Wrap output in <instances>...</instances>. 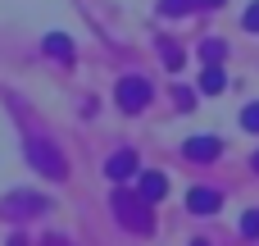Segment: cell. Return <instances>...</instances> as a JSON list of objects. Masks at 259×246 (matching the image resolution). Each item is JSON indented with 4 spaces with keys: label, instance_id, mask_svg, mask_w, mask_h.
Returning <instances> with one entry per match:
<instances>
[{
    "label": "cell",
    "instance_id": "1",
    "mask_svg": "<svg viewBox=\"0 0 259 246\" xmlns=\"http://www.w3.org/2000/svg\"><path fill=\"white\" fill-rule=\"evenodd\" d=\"M109 205H114V215H118V224H123L127 233H155L150 201H146L141 192H127V187H118V192L109 196Z\"/></svg>",
    "mask_w": 259,
    "mask_h": 246
},
{
    "label": "cell",
    "instance_id": "2",
    "mask_svg": "<svg viewBox=\"0 0 259 246\" xmlns=\"http://www.w3.org/2000/svg\"><path fill=\"white\" fill-rule=\"evenodd\" d=\"M23 151H27V160H32V169H36V173H46V178H64V173H68L64 155H59L46 137H27V142H23Z\"/></svg>",
    "mask_w": 259,
    "mask_h": 246
},
{
    "label": "cell",
    "instance_id": "3",
    "mask_svg": "<svg viewBox=\"0 0 259 246\" xmlns=\"http://www.w3.org/2000/svg\"><path fill=\"white\" fill-rule=\"evenodd\" d=\"M146 100H150V82H146V78H123V82H118V105H123L127 114L146 110Z\"/></svg>",
    "mask_w": 259,
    "mask_h": 246
},
{
    "label": "cell",
    "instance_id": "4",
    "mask_svg": "<svg viewBox=\"0 0 259 246\" xmlns=\"http://www.w3.org/2000/svg\"><path fill=\"white\" fill-rule=\"evenodd\" d=\"M182 155H187L191 164H209V160L223 155V142H219V137H191V142L182 146Z\"/></svg>",
    "mask_w": 259,
    "mask_h": 246
},
{
    "label": "cell",
    "instance_id": "5",
    "mask_svg": "<svg viewBox=\"0 0 259 246\" xmlns=\"http://www.w3.org/2000/svg\"><path fill=\"white\" fill-rule=\"evenodd\" d=\"M187 210H191V215H219V210H223V196H219L214 187H191V192H187Z\"/></svg>",
    "mask_w": 259,
    "mask_h": 246
},
{
    "label": "cell",
    "instance_id": "6",
    "mask_svg": "<svg viewBox=\"0 0 259 246\" xmlns=\"http://www.w3.org/2000/svg\"><path fill=\"white\" fill-rule=\"evenodd\" d=\"M41 210H46V201H41L36 192H14V196L0 205V215H9V219H14V215H41Z\"/></svg>",
    "mask_w": 259,
    "mask_h": 246
},
{
    "label": "cell",
    "instance_id": "7",
    "mask_svg": "<svg viewBox=\"0 0 259 246\" xmlns=\"http://www.w3.org/2000/svg\"><path fill=\"white\" fill-rule=\"evenodd\" d=\"M105 173H109L114 183L132 178V173H137V151H114V155H109V164H105Z\"/></svg>",
    "mask_w": 259,
    "mask_h": 246
},
{
    "label": "cell",
    "instance_id": "8",
    "mask_svg": "<svg viewBox=\"0 0 259 246\" xmlns=\"http://www.w3.org/2000/svg\"><path fill=\"white\" fill-rule=\"evenodd\" d=\"M137 192H141V196L155 205V201L168 192V183H164V173H141V178H137Z\"/></svg>",
    "mask_w": 259,
    "mask_h": 246
},
{
    "label": "cell",
    "instance_id": "9",
    "mask_svg": "<svg viewBox=\"0 0 259 246\" xmlns=\"http://www.w3.org/2000/svg\"><path fill=\"white\" fill-rule=\"evenodd\" d=\"M200 91H205V96H219V91H223V73H219V68H205V78H200Z\"/></svg>",
    "mask_w": 259,
    "mask_h": 246
},
{
    "label": "cell",
    "instance_id": "10",
    "mask_svg": "<svg viewBox=\"0 0 259 246\" xmlns=\"http://www.w3.org/2000/svg\"><path fill=\"white\" fill-rule=\"evenodd\" d=\"M241 237H259V210H246L241 215Z\"/></svg>",
    "mask_w": 259,
    "mask_h": 246
},
{
    "label": "cell",
    "instance_id": "11",
    "mask_svg": "<svg viewBox=\"0 0 259 246\" xmlns=\"http://www.w3.org/2000/svg\"><path fill=\"white\" fill-rule=\"evenodd\" d=\"M241 123H246L250 132H259V105H246V110H241Z\"/></svg>",
    "mask_w": 259,
    "mask_h": 246
},
{
    "label": "cell",
    "instance_id": "12",
    "mask_svg": "<svg viewBox=\"0 0 259 246\" xmlns=\"http://www.w3.org/2000/svg\"><path fill=\"white\" fill-rule=\"evenodd\" d=\"M46 46H50V55H59V59H68V41H64V37H50Z\"/></svg>",
    "mask_w": 259,
    "mask_h": 246
},
{
    "label": "cell",
    "instance_id": "13",
    "mask_svg": "<svg viewBox=\"0 0 259 246\" xmlns=\"http://www.w3.org/2000/svg\"><path fill=\"white\" fill-rule=\"evenodd\" d=\"M200 50H205V64H209V59H219V55H223V46H219V41H205V46H200Z\"/></svg>",
    "mask_w": 259,
    "mask_h": 246
},
{
    "label": "cell",
    "instance_id": "14",
    "mask_svg": "<svg viewBox=\"0 0 259 246\" xmlns=\"http://www.w3.org/2000/svg\"><path fill=\"white\" fill-rule=\"evenodd\" d=\"M246 23H250V27H259V5L250 9V18H246Z\"/></svg>",
    "mask_w": 259,
    "mask_h": 246
},
{
    "label": "cell",
    "instance_id": "15",
    "mask_svg": "<svg viewBox=\"0 0 259 246\" xmlns=\"http://www.w3.org/2000/svg\"><path fill=\"white\" fill-rule=\"evenodd\" d=\"M9 246H27V242H23V233H18V237H14V242H9Z\"/></svg>",
    "mask_w": 259,
    "mask_h": 246
},
{
    "label": "cell",
    "instance_id": "16",
    "mask_svg": "<svg viewBox=\"0 0 259 246\" xmlns=\"http://www.w3.org/2000/svg\"><path fill=\"white\" fill-rule=\"evenodd\" d=\"M250 164H255V173H259V151H255V155H250Z\"/></svg>",
    "mask_w": 259,
    "mask_h": 246
},
{
    "label": "cell",
    "instance_id": "17",
    "mask_svg": "<svg viewBox=\"0 0 259 246\" xmlns=\"http://www.w3.org/2000/svg\"><path fill=\"white\" fill-rule=\"evenodd\" d=\"M196 246H209V242H196Z\"/></svg>",
    "mask_w": 259,
    "mask_h": 246
}]
</instances>
